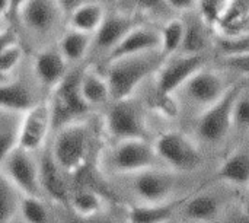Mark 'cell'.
Listing matches in <instances>:
<instances>
[{"label":"cell","mask_w":249,"mask_h":223,"mask_svg":"<svg viewBox=\"0 0 249 223\" xmlns=\"http://www.w3.org/2000/svg\"><path fill=\"white\" fill-rule=\"evenodd\" d=\"M79 86H80L82 98L89 108L102 105L111 99L109 85L105 73L93 67H88L82 70Z\"/></svg>","instance_id":"22"},{"label":"cell","mask_w":249,"mask_h":223,"mask_svg":"<svg viewBox=\"0 0 249 223\" xmlns=\"http://www.w3.org/2000/svg\"><path fill=\"white\" fill-rule=\"evenodd\" d=\"M232 126L239 130H249V91L245 86L238 95L233 112H232Z\"/></svg>","instance_id":"33"},{"label":"cell","mask_w":249,"mask_h":223,"mask_svg":"<svg viewBox=\"0 0 249 223\" xmlns=\"http://www.w3.org/2000/svg\"><path fill=\"white\" fill-rule=\"evenodd\" d=\"M19 210L26 223H48V210L41 197L22 194Z\"/></svg>","instance_id":"31"},{"label":"cell","mask_w":249,"mask_h":223,"mask_svg":"<svg viewBox=\"0 0 249 223\" xmlns=\"http://www.w3.org/2000/svg\"><path fill=\"white\" fill-rule=\"evenodd\" d=\"M244 209H245L247 212H249V200L247 202V203H245V207H244Z\"/></svg>","instance_id":"42"},{"label":"cell","mask_w":249,"mask_h":223,"mask_svg":"<svg viewBox=\"0 0 249 223\" xmlns=\"http://www.w3.org/2000/svg\"><path fill=\"white\" fill-rule=\"evenodd\" d=\"M139 23H142V20L134 13L120 10L107 12L99 29L93 34L92 47L109 53Z\"/></svg>","instance_id":"14"},{"label":"cell","mask_w":249,"mask_h":223,"mask_svg":"<svg viewBox=\"0 0 249 223\" xmlns=\"http://www.w3.org/2000/svg\"><path fill=\"white\" fill-rule=\"evenodd\" d=\"M22 193L0 169V223H9L19 212Z\"/></svg>","instance_id":"29"},{"label":"cell","mask_w":249,"mask_h":223,"mask_svg":"<svg viewBox=\"0 0 249 223\" xmlns=\"http://www.w3.org/2000/svg\"><path fill=\"white\" fill-rule=\"evenodd\" d=\"M245 86L247 85L244 80L233 82L219 101L201 111L196 123V133L200 140L210 145H217L226 139L231 129L233 127L232 112L235 101Z\"/></svg>","instance_id":"3"},{"label":"cell","mask_w":249,"mask_h":223,"mask_svg":"<svg viewBox=\"0 0 249 223\" xmlns=\"http://www.w3.org/2000/svg\"><path fill=\"white\" fill-rule=\"evenodd\" d=\"M63 13L58 0H26L19 19L34 35H45L57 26Z\"/></svg>","instance_id":"13"},{"label":"cell","mask_w":249,"mask_h":223,"mask_svg":"<svg viewBox=\"0 0 249 223\" xmlns=\"http://www.w3.org/2000/svg\"><path fill=\"white\" fill-rule=\"evenodd\" d=\"M160 47L159 51L162 56L171 57L181 51L184 37H185V19L172 18L169 19L160 29Z\"/></svg>","instance_id":"26"},{"label":"cell","mask_w":249,"mask_h":223,"mask_svg":"<svg viewBox=\"0 0 249 223\" xmlns=\"http://www.w3.org/2000/svg\"><path fill=\"white\" fill-rule=\"evenodd\" d=\"M80 73L82 70H70L55 86L50 89V104L53 110V127L77 121L90 108L80 93Z\"/></svg>","instance_id":"5"},{"label":"cell","mask_w":249,"mask_h":223,"mask_svg":"<svg viewBox=\"0 0 249 223\" xmlns=\"http://www.w3.org/2000/svg\"><path fill=\"white\" fill-rule=\"evenodd\" d=\"M34 73L42 86L51 89L69 73V63L58 47H45L34 56Z\"/></svg>","instance_id":"16"},{"label":"cell","mask_w":249,"mask_h":223,"mask_svg":"<svg viewBox=\"0 0 249 223\" xmlns=\"http://www.w3.org/2000/svg\"><path fill=\"white\" fill-rule=\"evenodd\" d=\"M105 127L107 131L118 142L127 139L147 140L149 136L142 105L133 96L112 101V105L105 115Z\"/></svg>","instance_id":"7"},{"label":"cell","mask_w":249,"mask_h":223,"mask_svg":"<svg viewBox=\"0 0 249 223\" xmlns=\"http://www.w3.org/2000/svg\"><path fill=\"white\" fill-rule=\"evenodd\" d=\"M53 129V110L50 99L36 101L29 110H26L18 124V143L16 146L28 150H39Z\"/></svg>","instance_id":"8"},{"label":"cell","mask_w":249,"mask_h":223,"mask_svg":"<svg viewBox=\"0 0 249 223\" xmlns=\"http://www.w3.org/2000/svg\"><path fill=\"white\" fill-rule=\"evenodd\" d=\"M159 47H160L159 29L153 26H147L144 23H139L109 53H107L104 60L109 63L117 58L156 51L159 50Z\"/></svg>","instance_id":"15"},{"label":"cell","mask_w":249,"mask_h":223,"mask_svg":"<svg viewBox=\"0 0 249 223\" xmlns=\"http://www.w3.org/2000/svg\"><path fill=\"white\" fill-rule=\"evenodd\" d=\"M9 10V0H0V18L6 16Z\"/></svg>","instance_id":"40"},{"label":"cell","mask_w":249,"mask_h":223,"mask_svg":"<svg viewBox=\"0 0 249 223\" xmlns=\"http://www.w3.org/2000/svg\"><path fill=\"white\" fill-rule=\"evenodd\" d=\"M216 178L235 187H249V146L231 152L219 165Z\"/></svg>","instance_id":"18"},{"label":"cell","mask_w":249,"mask_h":223,"mask_svg":"<svg viewBox=\"0 0 249 223\" xmlns=\"http://www.w3.org/2000/svg\"><path fill=\"white\" fill-rule=\"evenodd\" d=\"M229 223H249V212H247V210L244 209V210L235 213V215L231 218Z\"/></svg>","instance_id":"39"},{"label":"cell","mask_w":249,"mask_h":223,"mask_svg":"<svg viewBox=\"0 0 249 223\" xmlns=\"http://www.w3.org/2000/svg\"><path fill=\"white\" fill-rule=\"evenodd\" d=\"M182 210L184 216L191 222L209 223L219 215V200L210 193L196 190L188 196Z\"/></svg>","instance_id":"23"},{"label":"cell","mask_w":249,"mask_h":223,"mask_svg":"<svg viewBox=\"0 0 249 223\" xmlns=\"http://www.w3.org/2000/svg\"><path fill=\"white\" fill-rule=\"evenodd\" d=\"M105 15L107 9L98 0L79 1L69 10V28L93 35L99 29Z\"/></svg>","instance_id":"21"},{"label":"cell","mask_w":249,"mask_h":223,"mask_svg":"<svg viewBox=\"0 0 249 223\" xmlns=\"http://www.w3.org/2000/svg\"><path fill=\"white\" fill-rule=\"evenodd\" d=\"M92 42H93L92 34L67 28L61 34L57 47L63 54V57L67 60V63H76L80 61L88 54V51L92 47Z\"/></svg>","instance_id":"24"},{"label":"cell","mask_w":249,"mask_h":223,"mask_svg":"<svg viewBox=\"0 0 249 223\" xmlns=\"http://www.w3.org/2000/svg\"><path fill=\"white\" fill-rule=\"evenodd\" d=\"M209 25L201 19L200 15L193 20L185 19V37L179 53L204 54L209 45Z\"/></svg>","instance_id":"27"},{"label":"cell","mask_w":249,"mask_h":223,"mask_svg":"<svg viewBox=\"0 0 249 223\" xmlns=\"http://www.w3.org/2000/svg\"><path fill=\"white\" fill-rule=\"evenodd\" d=\"M35 102V96L25 82L9 79L0 82V112L23 114Z\"/></svg>","instance_id":"20"},{"label":"cell","mask_w":249,"mask_h":223,"mask_svg":"<svg viewBox=\"0 0 249 223\" xmlns=\"http://www.w3.org/2000/svg\"><path fill=\"white\" fill-rule=\"evenodd\" d=\"M163 3L168 9L181 13L197 10V0H163Z\"/></svg>","instance_id":"37"},{"label":"cell","mask_w":249,"mask_h":223,"mask_svg":"<svg viewBox=\"0 0 249 223\" xmlns=\"http://www.w3.org/2000/svg\"><path fill=\"white\" fill-rule=\"evenodd\" d=\"M18 143V127L12 129L10 126L0 124V164L12 152Z\"/></svg>","instance_id":"35"},{"label":"cell","mask_w":249,"mask_h":223,"mask_svg":"<svg viewBox=\"0 0 249 223\" xmlns=\"http://www.w3.org/2000/svg\"><path fill=\"white\" fill-rule=\"evenodd\" d=\"M0 20H1V18H0Z\"/></svg>","instance_id":"43"},{"label":"cell","mask_w":249,"mask_h":223,"mask_svg":"<svg viewBox=\"0 0 249 223\" xmlns=\"http://www.w3.org/2000/svg\"><path fill=\"white\" fill-rule=\"evenodd\" d=\"M158 155L146 139L120 140L112 152V168L120 174H137L140 171L155 168Z\"/></svg>","instance_id":"10"},{"label":"cell","mask_w":249,"mask_h":223,"mask_svg":"<svg viewBox=\"0 0 249 223\" xmlns=\"http://www.w3.org/2000/svg\"><path fill=\"white\" fill-rule=\"evenodd\" d=\"M249 16V0H229L214 31L229 34Z\"/></svg>","instance_id":"30"},{"label":"cell","mask_w":249,"mask_h":223,"mask_svg":"<svg viewBox=\"0 0 249 223\" xmlns=\"http://www.w3.org/2000/svg\"><path fill=\"white\" fill-rule=\"evenodd\" d=\"M0 165L3 174L22 194L41 197L38 164L31 156V152L15 146Z\"/></svg>","instance_id":"9"},{"label":"cell","mask_w":249,"mask_h":223,"mask_svg":"<svg viewBox=\"0 0 249 223\" xmlns=\"http://www.w3.org/2000/svg\"><path fill=\"white\" fill-rule=\"evenodd\" d=\"M99 3H102L104 6H108V4H114V3H117L118 0H98Z\"/></svg>","instance_id":"41"},{"label":"cell","mask_w":249,"mask_h":223,"mask_svg":"<svg viewBox=\"0 0 249 223\" xmlns=\"http://www.w3.org/2000/svg\"><path fill=\"white\" fill-rule=\"evenodd\" d=\"M156 155L177 172H193L203 164V153L196 142L181 131H165L153 143Z\"/></svg>","instance_id":"4"},{"label":"cell","mask_w":249,"mask_h":223,"mask_svg":"<svg viewBox=\"0 0 249 223\" xmlns=\"http://www.w3.org/2000/svg\"><path fill=\"white\" fill-rule=\"evenodd\" d=\"M23 58V48L13 29L0 32V82L9 79V74Z\"/></svg>","instance_id":"25"},{"label":"cell","mask_w":249,"mask_h":223,"mask_svg":"<svg viewBox=\"0 0 249 223\" xmlns=\"http://www.w3.org/2000/svg\"><path fill=\"white\" fill-rule=\"evenodd\" d=\"M190 194L177 200H166L162 203H143L133 206L128 210V223H168L174 215L182 209Z\"/></svg>","instance_id":"19"},{"label":"cell","mask_w":249,"mask_h":223,"mask_svg":"<svg viewBox=\"0 0 249 223\" xmlns=\"http://www.w3.org/2000/svg\"><path fill=\"white\" fill-rule=\"evenodd\" d=\"M92 148V131L80 120L63 124L54 137L51 155L66 174L82 171Z\"/></svg>","instance_id":"2"},{"label":"cell","mask_w":249,"mask_h":223,"mask_svg":"<svg viewBox=\"0 0 249 223\" xmlns=\"http://www.w3.org/2000/svg\"><path fill=\"white\" fill-rule=\"evenodd\" d=\"M73 213V212H71ZM66 223H115L109 216H105L104 212L98 215H90V216H79L73 213L71 216L67 218Z\"/></svg>","instance_id":"36"},{"label":"cell","mask_w":249,"mask_h":223,"mask_svg":"<svg viewBox=\"0 0 249 223\" xmlns=\"http://www.w3.org/2000/svg\"><path fill=\"white\" fill-rule=\"evenodd\" d=\"M165 57L159 50L128 56L107 63L105 76L109 85L111 101L125 99L153 73L158 72Z\"/></svg>","instance_id":"1"},{"label":"cell","mask_w":249,"mask_h":223,"mask_svg":"<svg viewBox=\"0 0 249 223\" xmlns=\"http://www.w3.org/2000/svg\"><path fill=\"white\" fill-rule=\"evenodd\" d=\"M231 85L232 83H228L220 70L209 69L204 66L201 70L193 74L191 79L179 91L184 92L185 98L191 104L206 110L219 101Z\"/></svg>","instance_id":"11"},{"label":"cell","mask_w":249,"mask_h":223,"mask_svg":"<svg viewBox=\"0 0 249 223\" xmlns=\"http://www.w3.org/2000/svg\"><path fill=\"white\" fill-rule=\"evenodd\" d=\"M64 171L57 165L53 155H45L38 164L39 187L51 200L60 204H69L70 194L67 191V184L63 177Z\"/></svg>","instance_id":"17"},{"label":"cell","mask_w":249,"mask_h":223,"mask_svg":"<svg viewBox=\"0 0 249 223\" xmlns=\"http://www.w3.org/2000/svg\"><path fill=\"white\" fill-rule=\"evenodd\" d=\"M69 206L79 216H90L102 213L105 209V197L95 190H79L70 194Z\"/></svg>","instance_id":"28"},{"label":"cell","mask_w":249,"mask_h":223,"mask_svg":"<svg viewBox=\"0 0 249 223\" xmlns=\"http://www.w3.org/2000/svg\"><path fill=\"white\" fill-rule=\"evenodd\" d=\"M229 0H197V12L201 19L214 31Z\"/></svg>","instance_id":"32"},{"label":"cell","mask_w":249,"mask_h":223,"mask_svg":"<svg viewBox=\"0 0 249 223\" xmlns=\"http://www.w3.org/2000/svg\"><path fill=\"white\" fill-rule=\"evenodd\" d=\"M206 66L204 54L177 53L166 57L156 74V92L160 98H171L198 70Z\"/></svg>","instance_id":"6"},{"label":"cell","mask_w":249,"mask_h":223,"mask_svg":"<svg viewBox=\"0 0 249 223\" xmlns=\"http://www.w3.org/2000/svg\"><path fill=\"white\" fill-rule=\"evenodd\" d=\"M219 67L225 72L236 73L242 77H249V51L235 56H220Z\"/></svg>","instance_id":"34"},{"label":"cell","mask_w":249,"mask_h":223,"mask_svg":"<svg viewBox=\"0 0 249 223\" xmlns=\"http://www.w3.org/2000/svg\"><path fill=\"white\" fill-rule=\"evenodd\" d=\"M25 3H26V0H9L7 16H10L13 19H19V13H20Z\"/></svg>","instance_id":"38"},{"label":"cell","mask_w":249,"mask_h":223,"mask_svg":"<svg viewBox=\"0 0 249 223\" xmlns=\"http://www.w3.org/2000/svg\"><path fill=\"white\" fill-rule=\"evenodd\" d=\"M177 180L169 171L149 168L134 174L133 190L143 203H162L169 200Z\"/></svg>","instance_id":"12"}]
</instances>
